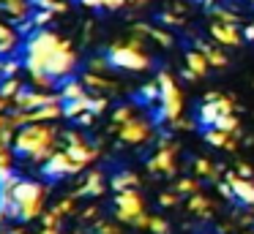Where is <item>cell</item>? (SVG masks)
Returning <instances> with one entry per match:
<instances>
[{
  "label": "cell",
  "mask_w": 254,
  "mask_h": 234,
  "mask_svg": "<svg viewBox=\"0 0 254 234\" xmlns=\"http://www.w3.org/2000/svg\"><path fill=\"white\" fill-rule=\"evenodd\" d=\"M58 144V128L52 123H28L17 128L11 147L17 155H25L30 163H44L55 152Z\"/></svg>",
  "instance_id": "1"
},
{
  "label": "cell",
  "mask_w": 254,
  "mask_h": 234,
  "mask_svg": "<svg viewBox=\"0 0 254 234\" xmlns=\"http://www.w3.org/2000/svg\"><path fill=\"white\" fill-rule=\"evenodd\" d=\"M107 60H110L112 68H121V71H148L150 63H153L148 49H145V44H142V38L137 33L131 38H126V41L110 44Z\"/></svg>",
  "instance_id": "2"
},
{
  "label": "cell",
  "mask_w": 254,
  "mask_h": 234,
  "mask_svg": "<svg viewBox=\"0 0 254 234\" xmlns=\"http://www.w3.org/2000/svg\"><path fill=\"white\" fill-rule=\"evenodd\" d=\"M63 38L52 30H44V27H36V33H30V38L25 41V60L22 65L28 68V74H39L44 71L47 74V63H50L52 52L61 47Z\"/></svg>",
  "instance_id": "3"
},
{
  "label": "cell",
  "mask_w": 254,
  "mask_h": 234,
  "mask_svg": "<svg viewBox=\"0 0 254 234\" xmlns=\"http://www.w3.org/2000/svg\"><path fill=\"white\" fill-rule=\"evenodd\" d=\"M14 199H17V207H19V221L22 223H30L36 218H41L44 212V196H47V188L36 180H28V177H17L14 183Z\"/></svg>",
  "instance_id": "4"
},
{
  "label": "cell",
  "mask_w": 254,
  "mask_h": 234,
  "mask_svg": "<svg viewBox=\"0 0 254 234\" xmlns=\"http://www.w3.org/2000/svg\"><path fill=\"white\" fill-rule=\"evenodd\" d=\"M156 82H159V112H161V120H167V123H175V120L183 117V106H186V101H183V93L181 87H178V82L172 79V74H167V71H161L159 76H156Z\"/></svg>",
  "instance_id": "5"
},
{
  "label": "cell",
  "mask_w": 254,
  "mask_h": 234,
  "mask_svg": "<svg viewBox=\"0 0 254 234\" xmlns=\"http://www.w3.org/2000/svg\"><path fill=\"white\" fill-rule=\"evenodd\" d=\"M77 63H79V54H77V49H74V44L63 38L61 47L52 52L50 63H47V74H50L55 82L58 79H68V76L77 71Z\"/></svg>",
  "instance_id": "6"
},
{
  "label": "cell",
  "mask_w": 254,
  "mask_h": 234,
  "mask_svg": "<svg viewBox=\"0 0 254 234\" xmlns=\"http://www.w3.org/2000/svg\"><path fill=\"white\" fill-rule=\"evenodd\" d=\"M238 112V101L232 95H221V93H210L208 101L202 103V109H199V123L205 125V128H210V125H216L224 114H232Z\"/></svg>",
  "instance_id": "7"
},
{
  "label": "cell",
  "mask_w": 254,
  "mask_h": 234,
  "mask_svg": "<svg viewBox=\"0 0 254 234\" xmlns=\"http://www.w3.org/2000/svg\"><path fill=\"white\" fill-rule=\"evenodd\" d=\"M145 212V199L139 196L137 188H126V190H115V218L121 223L131 226L134 218Z\"/></svg>",
  "instance_id": "8"
},
{
  "label": "cell",
  "mask_w": 254,
  "mask_h": 234,
  "mask_svg": "<svg viewBox=\"0 0 254 234\" xmlns=\"http://www.w3.org/2000/svg\"><path fill=\"white\" fill-rule=\"evenodd\" d=\"M178 141H170V139H164V141H159V150L150 155V161H148V169L153 174H164V177H172V174L178 172Z\"/></svg>",
  "instance_id": "9"
},
{
  "label": "cell",
  "mask_w": 254,
  "mask_h": 234,
  "mask_svg": "<svg viewBox=\"0 0 254 234\" xmlns=\"http://www.w3.org/2000/svg\"><path fill=\"white\" fill-rule=\"evenodd\" d=\"M118 139L123 141V144H145V141H150V136H153V125H150V120L139 117V114H134L131 120H126L123 125H118Z\"/></svg>",
  "instance_id": "10"
},
{
  "label": "cell",
  "mask_w": 254,
  "mask_h": 234,
  "mask_svg": "<svg viewBox=\"0 0 254 234\" xmlns=\"http://www.w3.org/2000/svg\"><path fill=\"white\" fill-rule=\"evenodd\" d=\"M41 172H44V177H50V180H61V177H66V174L82 172V169H79V163L74 161L66 150H55L44 163H41Z\"/></svg>",
  "instance_id": "11"
},
{
  "label": "cell",
  "mask_w": 254,
  "mask_h": 234,
  "mask_svg": "<svg viewBox=\"0 0 254 234\" xmlns=\"http://www.w3.org/2000/svg\"><path fill=\"white\" fill-rule=\"evenodd\" d=\"M63 98H61V93H50V90H19L17 95L11 98V103H14V109H22V112H33V109H39V106H47V103H61Z\"/></svg>",
  "instance_id": "12"
},
{
  "label": "cell",
  "mask_w": 254,
  "mask_h": 234,
  "mask_svg": "<svg viewBox=\"0 0 254 234\" xmlns=\"http://www.w3.org/2000/svg\"><path fill=\"white\" fill-rule=\"evenodd\" d=\"M63 150H66L68 155L79 163V169H88L90 163L99 158V150H96L93 144H88L77 131H68V134H66V147H63Z\"/></svg>",
  "instance_id": "13"
},
{
  "label": "cell",
  "mask_w": 254,
  "mask_h": 234,
  "mask_svg": "<svg viewBox=\"0 0 254 234\" xmlns=\"http://www.w3.org/2000/svg\"><path fill=\"white\" fill-rule=\"evenodd\" d=\"M210 38L221 47H241L243 44V33L235 22H219L213 19L210 22Z\"/></svg>",
  "instance_id": "14"
},
{
  "label": "cell",
  "mask_w": 254,
  "mask_h": 234,
  "mask_svg": "<svg viewBox=\"0 0 254 234\" xmlns=\"http://www.w3.org/2000/svg\"><path fill=\"white\" fill-rule=\"evenodd\" d=\"M227 185H230V193L235 196V199H241L243 204H249V207L254 204V180L252 177L230 172L227 174Z\"/></svg>",
  "instance_id": "15"
},
{
  "label": "cell",
  "mask_w": 254,
  "mask_h": 234,
  "mask_svg": "<svg viewBox=\"0 0 254 234\" xmlns=\"http://www.w3.org/2000/svg\"><path fill=\"white\" fill-rule=\"evenodd\" d=\"M186 207H189V212H191V215H197V218H205V221H208V218L213 215V210H216V201L210 199L208 193H202V190H197V193H191V196H189Z\"/></svg>",
  "instance_id": "16"
},
{
  "label": "cell",
  "mask_w": 254,
  "mask_h": 234,
  "mask_svg": "<svg viewBox=\"0 0 254 234\" xmlns=\"http://www.w3.org/2000/svg\"><path fill=\"white\" fill-rule=\"evenodd\" d=\"M210 68L208 57H205L202 49H191V52H186V76L189 79H199V76H205Z\"/></svg>",
  "instance_id": "17"
},
{
  "label": "cell",
  "mask_w": 254,
  "mask_h": 234,
  "mask_svg": "<svg viewBox=\"0 0 254 234\" xmlns=\"http://www.w3.org/2000/svg\"><path fill=\"white\" fill-rule=\"evenodd\" d=\"M205 141L219 150H238V134L221 128H205Z\"/></svg>",
  "instance_id": "18"
},
{
  "label": "cell",
  "mask_w": 254,
  "mask_h": 234,
  "mask_svg": "<svg viewBox=\"0 0 254 234\" xmlns=\"http://www.w3.org/2000/svg\"><path fill=\"white\" fill-rule=\"evenodd\" d=\"M63 117V101L61 103H47V106H39L33 112H28V123H55V120Z\"/></svg>",
  "instance_id": "19"
},
{
  "label": "cell",
  "mask_w": 254,
  "mask_h": 234,
  "mask_svg": "<svg viewBox=\"0 0 254 234\" xmlns=\"http://www.w3.org/2000/svg\"><path fill=\"white\" fill-rule=\"evenodd\" d=\"M82 82H85V87L88 90H96L99 95H104V93H112V90H118V85L112 79H107V76H101L99 71H88V74L82 76Z\"/></svg>",
  "instance_id": "20"
},
{
  "label": "cell",
  "mask_w": 254,
  "mask_h": 234,
  "mask_svg": "<svg viewBox=\"0 0 254 234\" xmlns=\"http://www.w3.org/2000/svg\"><path fill=\"white\" fill-rule=\"evenodd\" d=\"M101 193H104V174L93 169V172L88 174V180L77 188L74 196H101Z\"/></svg>",
  "instance_id": "21"
},
{
  "label": "cell",
  "mask_w": 254,
  "mask_h": 234,
  "mask_svg": "<svg viewBox=\"0 0 254 234\" xmlns=\"http://www.w3.org/2000/svg\"><path fill=\"white\" fill-rule=\"evenodd\" d=\"M194 172H197L199 180H208V183H219L221 180V169L210 158H194Z\"/></svg>",
  "instance_id": "22"
},
{
  "label": "cell",
  "mask_w": 254,
  "mask_h": 234,
  "mask_svg": "<svg viewBox=\"0 0 254 234\" xmlns=\"http://www.w3.org/2000/svg\"><path fill=\"white\" fill-rule=\"evenodd\" d=\"M85 95H90L88 90H85V82L82 79H66L63 82V87H61V98L63 101H77V98H85Z\"/></svg>",
  "instance_id": "23"
},
{
  "label": "cell",
  "mask_w": 254,
  "mask_h": 234,
  "mask_svg": "<svg viewBox=\"0 0 254 234\" xmlns=\"http://www.w3.org/2000/svg\"><path fill=\"white\" fill-rule=\"evenodd\" d=\"M199 49L205 52V57H208L210 65H216V68H224L227 65V54H224V47H221V44H199Z\"/></svg>",
  "instance_id": "24"
},
{
  "label": "cell",
  "mask_w": 254,
  "mask_h": 234,
  "mask_svg": "<svg viewBox=\"0 0 254 234\" xmlns=\"http://www.w3.org/2000/svg\"><path fill=\"white\" fill-rule=\"evenodd\" d=\"M90 98H93V95L77 98V101H63V117H74V120H77L82 112H90Z\"/></svg>",
  "instance_id": "25"
},
{
  "label": "cell",
  "mask_w": 254,
  "mask_h": 234,
  "mask_svg": "<svg viewBox=\"0 0 254 234\" xmlns=\"http://www.w3.org/2000/svg\"><path fill=\"white\" fill-rule=\"evenodd\" d=\"M0 8L6 11L11 19H25L28 16V0H0Z\"/></svg>",
  "instance_id": "26"
},
{
  "label": "cell",
  "mask_w": 254,
  "mask_h": 234,
  "mask_svg": "<svg viewBox=\"0 0 254 234\" xmlns=\"http://www.w3.org/2000/svg\"><path fill=\"white\" fill-rule=\"evenodd\" d=\"M112 188L115 190H126V188H137L139 185V177L134 172H118L115 177H112Z\"/></svg>",
  "instance_id": "27"
},
{
  "label": "cell",
  "mask_w": 254,
  "mask_h": 234,
  "mask_svg": "<svg viewBox=\"0 0 254 234\" xmlns=\"http://www.w3.org/2000/svg\"><path fill=\"white\" fill-rule=\"evenodd\" d=\"M19 90H22V79H19V76H6V79L0 82V95L14 98Z\"/></svg>",
  "instance_id": "28"
},
{
  "label": "cell",
  "mask_w": 254,
  "mask_h": 234,
  "mask_svg": "<svg viewBox=\"0 0 254 234\" xmlns=\"http://www.w3.org/2000/svg\"><path fill=\"white\" fill-rule=\"evenodd\" d=\"M175 190L178 193H186V196H191V193H197L199 190V177H183V180H178L175 183Z\"/></svg>",
  "instance_id": "29"
},
{
  "label": "cell",
  "mask_w": 254,
  "mask_h": 234,
  "mask_svg": "<svg viewBox=\"0 0 254 234\" xmlns=\"http://www.w3.org/2000/svg\"><path fill=\"white\" fill-rule=\"evenodd\" d=\"M134 106H118L115 112H112V128H118V125H123L126 120H131L134 117Z\"/></svg>",
  "instance_id": "30"
},
{
  "label": "cell",
  "mask_w": 254,
  "mask_h": 234,
  "mask_svg": "<svg viewBox=\"0 0 254 234\" xmlns=\"http://www.w3.org/2000/svg\"><path fill=\"white\" fill-rule=\"evenodd\" d=\"M19 68H22V63H19V60L0 57V79H6V76H17Z\"/></svg>",
  "instance_id": "31"
},
{
  "label": "cell",
  "mask_w": 254,
  "mask_h": 234,
  "mask_svg": "<svg viewBox=\"0 0 254 234\" xmlns=\"http://www.w3.org/2000/svg\"><path fill=\"white\" fill-rule=\"evenodd\" d=\"M36 5H39V8H50L52 14H66L68 11L66 0H36Z\"/></svg>",
  "instance_id": "32"
},
{
  "label": "cell",
  "mask_w": 254,
  "mask_h": 234,
  "mask_svg": "<svg viewBox=\"0 0 254 234\" xmlns=\"http://www.w3.org/2000/svg\"><path fill=\"white\" fill-rule=\"evenodd\" d=\"M148 232H153V234H170V223H167L164 218H159V215H150Z\"/></svg>",
  "instance_id": "33"
},
{
  "label": "cell",
  "mask_w": 254,
  "mask_h": 234,
  "mask_svg": "<svg viewBox=\"0 0 254 234\" xmlns=\"http://www.w3.org/2000/svg\"><path fill=\"white\" fill-rule=\"evenodd\" d=\"M30 82H33L39 90H50V87L55 85V79H52L50 74H44V71H39V74H30Z\"/></svg>",
  "instance_id": "34"
},
{
  "label": "cell",
  "mask_w": 254,
  "mask_h": 234,
  "mask_svg": "<svg viewBox=\"0 0 254 234\" xmlns=\"http://www.w3.org/2000/svg\"><path fill=\"white\" fill-rule=\"evenodd\" d=\"M159 204H161V207H175V204H181V193H178V190L159 193Z\"/></svg>",
  "instance_id": "35"
},
{
  "label": "cell",
  "mask_w": 254,
  "mask_h": 234,
  "mask_svg": "<svg viewBox=\"0 0 254 234\" xmlns=\"http://www.w3.org/2000/svg\"><path fill=\"white\" fill-rule=\"evenodd\" d=\"M139 95H142V101H159V82L145 85L142 90H139Z\"/></svg>",
  "instance_id": "36"
},
{
  "label": "cell",
  "mask_w": 254,
  "mask_h": 234,
  "mask_svg": "<svg viewBox=\"0 0 254 234\" xmlns=\"http://www.w3.org/2000/svg\"><path fill=\"white\" fill-rule=\"evenodd\" d=\"M52 210H55L61 218H63V215H71V212H74V199H61L55 207H52Z\"/></svg>",
  "instance_id": "37"
},
{
  "label": "cell",
  "mask_w": 254,
  "mask_h": 234,
  "mask_svg": "<svg viewBox=\"0 0 254 234\" xmlns=\"http://www.w3.org/2000/svg\"><path fill=\"white\" fill-rule=\"evenodd\" d=\"M41 223H44V229L61 226V215H58L55 210H47V212H41Z\"/></svg>",
  "instance_id": "38"
},
{
  "label": "cell",
  "mask_w": 254,
  "mask_h": 234,
  "mask_svg": "<svg viewBox=\"0 0 254 234\" xmlns=\"http://www.w3.org/2000/svg\"><path fill=\"white\" fill-rule=\"evenodd\" d=\"M107 109V95H99V93H96L93 98H90V112L93 114H101Z\"/></svg>",
  "instance_id": "39"
},
{
  "label": "cell",
  "mask_w": 254,
  "mask_h": 234,
  "mask_svg": "<svg viewBox=\"0 0 254 234\" xmlns=\"http://www.w3.org/2000/svg\"><path fill=\"white\" fill-rule=\"evenodd\" d=\"M52 16H55V14H52V11H50V8H41V11H39V14H36V16H33V22H36V27H44V25H50V22H52Z\"/></svg>",
  "instance_id": "40"
},
{
  "label": "cell",
  "mask_w": 254,
  "mask_h": 234,
  "mask_svg": "<svg viewBox=\"0 0 254 234\" xmlns=\"http://www.w3.org/2000/svg\"><path fill=\"white\" fill-rule=\"evenodd\" d=\"M14 47H17V36H14V38H3V41H0V57L11 54Z\"/></svg>",
  "instance_id": "41"
},
{
  "label": "cell",
  "mask_w": 254,
  "mask_h": 234,
  "mask_svg": "<svg viewBox=\"0 0 254 234\" xmlns=\"http://www.w3.org/2000/svg\"><path fill=\"white\" fill-rule=\"evenodd\" d=\"M96 232H99V234H121V229H118V226H112V223L99 221V223H96Z\"/></svg>",
  "instance_id": "42"
},
{
  "label": "cell",
  "mask_w": 254,
  "mask_h": 234,
  "mask_svg": "<svg viewBox=\"0 0 254 234\" xmlns=\"http://www.w3.org/2000/svg\"><path fill=\"white\" fill-rule=\"evenodd\" d=\"M213 19H219V22H235V25H238V16L232 14V11H221V8L213 14Z\"/></svg>",
  "instance_id": "43"
},
{
  "label": "cell",
  "mask_w": 254,
  "mask_h": 234,
  "mask_svg": "<svg viewBox=\"0 0 254 234\" xmlns=\"http://www.w3.org/2000/svg\"><path fill=\"white\" fill-rule=\"evenodd\" d=\"M123 5H128V0H101V8H110V11H118Z\"/></svg>",
  "instance_id": "44"
},
{
  "label": "cell",
  "mask_w": 254,
  "mask_h": 234,
  "mask_svg": "<svg viewBox=\"0 0 254 234\" xmlns=\"http://www.w3.org/2000/svg\"><path fill=\"white\" fill-rule=\"evenodd\" d=\"M104 68H110V60L107 57H93L90 60V71H104Z\"/></svg>",
  "instance_id": "45"
},
{
  "label": "cell",
  "mask_w": 254,
  "mask_h": 234,
  "mask_svg": "<svg viewBox=\"0 0 254 234\" xmlns=\"http://www.w3.org/2000/svg\"><path fill=\"white\" fill-rule=\"evenodd\" d=\"M17 30H19V33H30V30H36V22H33V19H25V22L19 19V27H17Z\"/></svg>",
  "instance_id": "46"
},
{
  "label": "cell",
  "mask_w": 254,
  "mask_h": 234,
  "mask_svg": "<svg viewBox=\"0 0 254 234\" xmlns=\"http://www.w3.org/2000/svg\"><path fill=\"white\" fill-rule=\"evenodd\" d=\"M93 117H96L93 112H82V114L77 117V123H79V125H93Z\"/></svg>",
  "instance_id": "47"
},
{
  "label": "cell",
  "mask_w": 254,
  "mask_h": 234,
  "mask_svg": "<svg viewBox=\"0 0 254 234\" xmlns=\"http://www.w3.org/2000/svg\"><path fill=\"white\" fill-rule=\"evenodd\" d=\"M14 36H17V30H11L8 25H3V22H0V41H3V38H14Z\"/></svg>",
  "instance_id": "48"
},
{
  "label": "cell",
  "mask_w": 254,
  "mask_h": 234,
  "mask_svg": "<svg viewBox=\"0 0 254 234\" xmlns=\"http://www.w3.org/2000/svg\"><path fill=\"white\" fill-rule=\"evenodd\" d=\"M8 106H14V103H11V98H6V95H0V112H6Z\"/></svg>",
  "instance_id": "49"
},
{
  "label": "cell",
  "mask_w": 254,
  "mask_h": 234,
  "mask_svg": "<svg viewBox=\"0 0 254 234\" xmlns=\"http://www.w3.org/2000/svg\"><path fill=\"white\" fill-rule=\"evenodd\" d=\"M82 5H88V8H101V0H79Z\"/></svg>",
  "instance_id": "50"
},
{
  "label": "cell",
  "mask_w": 254,
  "mask_h": 234,
  "mask_svg": "<svg viewBox=\"0 0 254 234\" xmlns=\"http://www.w3.org/2000/svg\"><path fill=\"white\" fill-rule=\"evenodd\" d=\"M82 218H85V221H88V218H96V207H88V210L82 212Z\"/></svg>",
  "instance_id": "51"
},
{
  "label": "cell",
  "mask_w": 254,
  "mask_h": 234,
  "mask_svg": "<svg viewBox=\"0 0 254 234\" xmlns=\"http://www.w3.org/2000/svg\"><path fill=\"white\" fill-rule=\"evenodd\" d=\"M41 234H61V226H50V229H41Z\"/></svg>",
  "instance_id": "52"
},
{
  "label": "cell",
  "mask_w": 254,
  "mask_h": 234,
  "mask_svg": "<svg viewBox=\"0 0 254 234\" xmlns=\"http://www.w3.org/2000/svg\"><path fill=\"white\" fill-rule=\"evenodd\" d=\"M145 3H150V0H128V5H145Z\"/></svg>",
  "instance_id": "53"
},
{
  "label": "cell",
  "mask_w": 254,
  "mask_h": 234,
  "mask_svg": "<svg viewBox=\"0 0 254 234\" xmlns=\"http://www.w3.org/2000/svg\"><path fill=\"white\" fill-rule=\"evenodd\" d=\"M6 221H8V215H6L3 210H0V229H3V223H6Z\"/></svg>",
  "instance_id": "54"
},
{
  "label": "cell",
  "mask_w": 254,
  "mask_h": 234,
  "mask_svg": "<svg viewBox=\"0 0 254 234\" xmlns=\"http://www.w3.org/2000/svg\"><path fill=\"white\" fill-rule=\"evenodd\" d=\"M197 3H202V5H213L216 0H197Z\"/></svg>",
  "instance_id": "55"
},
{
  "label": "cell",
  "mask_w": 254,
  "mask_h": 234,
  "mask_svg": "<svg viewBox=\"0 0 254 234\" xmlns=\"http://www.w3.org/2000/svg\"><path fill=\"white\" fill-rule=\"evenodd\" d=\"M6 147H8V144H3V141H0V152H3V150H6Z\"/></svg>",
  "instance_id": "56"
},
{
  "label": "cell",
  "mask_w": 254,
  "mask_h": 234,
  "mask_svg": "<svg viewBox=\"0 0 254 234\" xmlns=\"http://www.w3.org/2000/svg\"><path fill=\"white\" fill-rule=\"evenodd\" d=\"M11 234H30V232H11Z\"/></svg>",
  "instance_id": "57"
},
{
  "label": "cell",
  "mask_w": 254,
  "mask_h": 234,
  "mask_svg": "<svg viewBox=\"0 0 254 234\" xmlns=\"http://www.w3.org/2000/svg\"><path fill=\"white\" fill-rule=\"evenodd\" d=\"M252 3H254V0H252Z\"/></svg>",
  "instance_id": "58"
}]
</instances>
